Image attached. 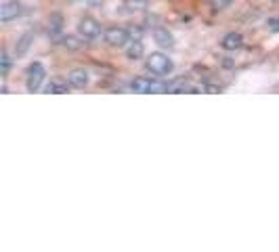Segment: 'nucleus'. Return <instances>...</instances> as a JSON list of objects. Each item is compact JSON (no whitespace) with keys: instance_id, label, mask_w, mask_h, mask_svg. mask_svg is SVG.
<instances>
[{"instance_id":"nucleus-15","label":"nucleus","mask_w":279,"mask_h":252,"mask_svg":"<svg viewBox=\"0 0 279 252\" xmlns=\"http://www.w3.org/2000/svg\"><path fill=\"white\" fill-rule=\"evenodd\" d=\"M191 84L187 78H176L172 82H168V93H189Z\"/></svg>"},{"instance_id":"nucleus-17","label":"nucleus","mask_w":279,"mask_h":252,"mask_svg":"<svg viewBox=\"0 0 279 252\" xmlns=\"http://www.w3.org/2000/svg\"><path fill=\"white\" fill-rule=\"evenodd\" d=\"M149 7V0H126L124 3V9L128 13H136V11H145Z\"/></svg>"},{"instance_id":"nucleus-8","label":"nucleus","mask_w":279,"mask_h":252,"mask_svg":"<svg viewBox=\"0 0 279 252\" xmlns=\"http://www.w3.org/2000/svg\"><path fill=\"white\" fill-rule=\"evenodd\" d=\"M32 45H34V32L27 30V32H23V34L15 40V47H13V57H15V59L25 57V55L30 53Z\"/></svg>"},{"instance_id":"nucleus-2","label":"nucleus","mask_w":279,"mask_h":252,"mask_svg":"<svg viewBox=\"0 0 279 252\" xmlns=\"http://www.w3.org/2000/svg\"><path fill=\"white\" fill-rule=\"evenodd\" d=\"M130 91L138 93V95H158V93H168V84L162 82V78L158 76H136L130 80Z\"/></svg>"},{"instance_id":"nucleus-1","label":"nucleus","mask_w":279,"mask_h":252,"mask_svg":"<svg viewBox=\"0 0 279 252\" xmlns=\"http://www.w3.org/2000/svg\"><path fill=\"white\" fill-rule=\"evenodd\" d=\"M145 69H147V72H149L151 76L164 78V76L172 74L174 63H172V59H170L166 53H162V51H156V53L147 55V59H145Z\"/></svg>"},{"instance_id":"nucleus-14","label":"nucleus","mask_w":279,"mask_h":252,"mask_svg":"<svg viewBox=\"0 0 279 252\" xmlns=\"http://www.w3.org/2000/svg\"><path fill=\"white\" fill-rule=\"evenodd\" d=\"M44 91L51 95H65L67 91H69V84H67V80L65 82H61V80H51L46 87H44Z\"/></svg>"},{"instance_id":"nucleus-4","label":"nucleus","mask_w":279,"mask_h":252,"mask_svg":"<svg viewBox=\"0 0 279 252\" xmlns=\"http://www.w3.org/2000/svg\"><path fill=\"white\" fill-rule=\"evenodd\" d=\"M103 40H105V45L111 47V49H126L130 45V32L126 30V27H122V25H109L105 27V32H103Z\"/></svg>"},{"instance_id":"nucleus-7","label":"nucleus","mask_w":279,"mask_h":252,"mask_svg":"<svg viewBox=\"0 0 279 252\" xmlns=\"http://www.w3.org/2000/svg\"><path fill=\"white\" fill-rule=\"evenodd\" d=\"M65 80H67V84L72 89L82 91V89H86L90 84V74H88V69H84V67H74V69H69V72H67Z\"/></svg>"},{"instance_id":"nucleus-6","label":"nucleus","mask_w":279,"mask_h":252,"mask_svg":"<svg viewBox=\"0 0 279 252\" xmlns=\"http://www.w3.org/2000/svg\"><path fill=\"white\" fill-rule=\"evenodd\" d=\"M25 13V7L19 0H3L0 5V23H11V21H17L21 15Z\"/></svg>"},{"instance_id":"nucleus-19","label":"nucleus","mask_w":279,"mask_h":252,"mask_svg":"<svg viewBox=\"0 0 279 252\" xmlns=\"http://www.w3.org/2000/svg\"><path fill=\"white\" fill-rule=\"evenodd\" d=\"M275 32H279V21H277V27H275Z\"/></svg>"},{"instance_id":"nucleus-18","label":"nucleus","mask_w":279,"mask_h":252,"mask_svg":"<svg viewBox=\"0 0 279 252\" xmlns=\"http://www.w3.org/2000/svg\"><path fill=\"white\" fill-rule=\"evenodd\" d=\"M233 3H235V0H210V9L220 13V11H227Z\"/></svg>"},{"instance_id":"nucleus-12","label":"nucleus","mask_w":279,"mask_h":252,"mask_svg":"<svg viewBox=\"0 0 279 252\" xmlns=\"http://www.w3.org/2000/svg\"><path fill=\"white\" fill-rule=\"evenodd\" d=\"M145 57V45L138 38L130 40V45L126 47V59L128 61H138V59H143Z\"/></svg>"},{"instance_id":"nucleus-9","label":"nucleus","mask_w":279,"mask_h":252,"mask_svg":"<svg viewBox=\"0 0 279 252\" xmlns=\"http://www.w3.org/2000/svg\"><path fill=\"white\" fill-rule=\"evenodd\" d=\"M153 42L160 47V49H172L174 47V36L168 32V27H153Z\"/></svg>"},{"instance_id":"nucleus-16","label":"nucleus","mask_w":279,"mask_h":252,"mask_svg":"<svg viewBox=\"0 0 279 252\" xmlns=\"http://www.w3.org/2000/svg\"><path fill=\"white\" fill-rule=\"evenodd\" d=\"M59 45L63 49H67V51H78V49H82V42L76 36H61L59 38Z\"/></svg>"},{"instance_id":"nucleus-5","label":"nucleus","mask_w":279,"mask_h":252,"mask_svg":"<svg viewBox=\"0 0 279 252\" xmlns=\"http://www.w3.org/2000/svg\"><path fill=\"white\" fill-rule=\"evenodd\" d=\"M78 36L82 38V40H97V38H101L103 36V27H101V23L97 21L95 17H90V15H84V17H80V21H78Z\"/></svg>"},{"instance_id":"nucleus-3","label":"nucleus","mask_w":279,"mask_h":252,"mask_svg":"<svg viewBox=\"0 0 279 252\" xmlns=\"http://www.w3.org/2000/svg\"><path fill=\"white\" fill-rule=\"evenodd\" d=\"M44 82H46V67L40 61L30 63V67H27V72H25V89H27V93L42 91Z\"/></svg>"},{"instance_id":"nucleus-11","label":"nucleus","mask_w":279,"mask_h":252,"mask_svg":"<svg viewBox=\"0 0 279 252\" xmlns=\"http://www.w3.org/2000/svg\"><path fill=\"white\" fill-rule=\"evenodd\" d=\"M220 47L225 51H240L244 47V36L240 32H229V34L222 36Z\"/></svg>"},{"instance_id":"nucleus-10","label":"nucleus","mask_w":279,"mask_h":252,"mask_svg":"<svg viewBox=\"0 0 279 252\" xmlns=\"http://www.w3.org/2000/svg\"><path fill=\"white\" fill-rule=\"evenodd\" d=\"M63 25H65V19L61 13H53V15L49 17V27H46V32L53 40H59L63 36Z\"/></svg>"},{"instance_id":"nucleus-13","label":"nucleus","mask_w":279,"mask_h":252,"mask_svg":"<svg viewBox=\"0 0 279 252\" xmlns=\"http://www.w3.org/2000/svg\"><path fill=\"white\" fill-rule=\"evenodd\" d=\"M13 59H15V57H11L9 51L3 49V53H0V76H3V80L9 78V72L13 67Z\"/></svg>"}]
</instances>
